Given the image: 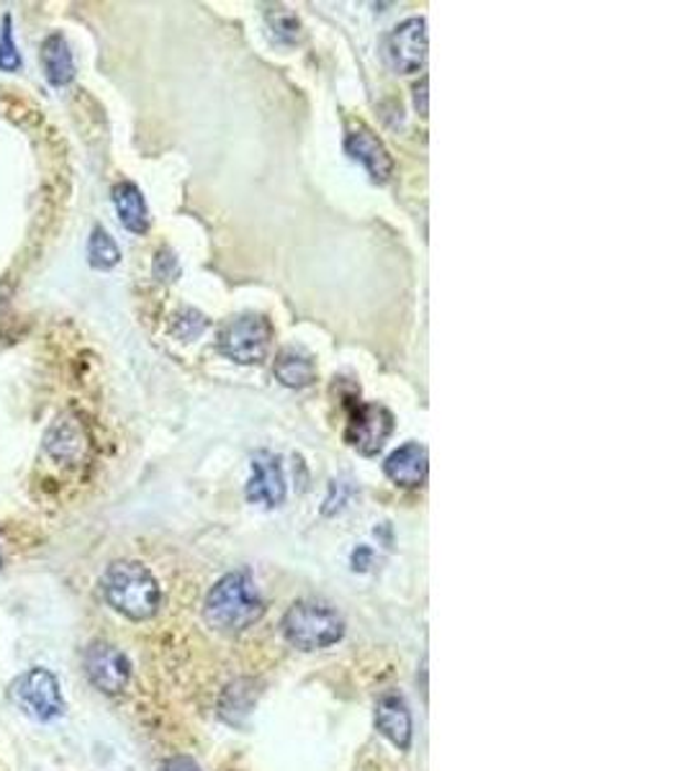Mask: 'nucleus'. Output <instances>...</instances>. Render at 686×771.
Here are the masks:
<instances>
[{
    "label": "nucleus",
    "mask_w": 686,
    "mask_h": 771,
    "mask_svg": "<svg viewBox=\"0 0 686 771\" xmlns=\"http://www.w3.org/2000/svg\"><path fill=\"white\" fill-rule=\"evenodd\" d=\"M106 602L134 623H145L160 610L162 592L152 571L137 561H116L106 569L104 581Z\"/></svg>",
    "instance_id": "1"
},
{
    "label": "nucleus",
    "mask_w": 686,
    "mask_h": 771,
    "mask_svg": "<svg viewBox=\"0 0 686 771\" xmlns=\"http://www.w3.org/2000/svg\"><path fill=\"white\" fill-rule=\"evenodd\" d=\"M263 612L265 604L247 573H226L203 604V617L219 633L247 631L263 617Z\"/></svg>",
    "instance_id": "2"
},
{
    "label": "nucleus",
    "mask_w": 686,
    "mask_h": 771,
    "mask_svg": "<svg viewBox=\"0 0 686 771\" xmlns=\"http://www.w3.org/2000/svg\"><path fill=\"white\" fill-rule=\"evenodd\" d=\"M286 641L302 651H321L340 643L345 635V620L340 612L319 600H302L283 617Z\"/></svg>",
    "instance_id": "3"
},
{
    "label": "nucleus",
    "mask_w": 686,
    "mask_h": 771,
    "mask_svg": "<svg viewBox=\"0 0 686 771\" xmlns=\"http://www.w3.org/2000/svg\"><path fill=\"white\" fill-rule=\"evenodd\" d=\"M8 699L15 710L36 722H52L65 712V697L57 676L39 666L15 676L8 687Z\"/></svg>",
    "instance_id": "4"
},
{
    "label": "nucleus",
    "mask_w": 686,
    "mask_h": 771,
    "mask_svg": "<svg viewBox=\"0 0 686 771\" xmlns=\"http://www.w3.org/2000/svg\"><path fill=\"white\" fill-rule=\"evenodd\" d=\"M271 321L260 314H244V317H236L229 321L219 335V348L226 358L236 360V363L250 366L260 363L265 358L267 348H271Z\"/></svg>",
    "instance_id": "5"
},
{
    "label": "nucleus",
    "mask_w": 686,
    "mask_h": 771,
    "mask_svg": "<svg viewBox=\"0 0 686 771\" xmlns=\"http://www.w3.org/2000/svg\"><path fill=\"white\" fill-rule=\"evenodd\" d=\"M83 666L93 687L104 691V695H122V691L129 687L131 661L126 658L124 651H118L112 643H91L88 648H85Z\"/></svg>",
    "instance_id": "6"
},
{
    "label": "nucleus",
    "mask_w": 686,
    "mask_h": 771,
    "mask_svg": "<svg viewBox=\"0 0 686 771\" xmlns=\"http://www.w3.org/2000/svg\"><path fill=\"white\" fill-rule=\"evenodd\" d=\"M91 447L93 445L88 427H85V422L73 412L60 414L44 435L46 455L70 468L83 466V463L91 458Z\"/></svg>",
    "instance_id": "7"
},
{
    "label": "nucleus",
    "mask_w": 686,
    "mask_h": 771,
    "mask_svg": "<svg viewBox=\"0 0 686 771\" xmlns=\"http://www.w3.org/2000/svg\"><path fill=\"white\" fill-rule=\"evenodd\" d=\"M393 430V416L386 406L355 401L347 422V443L362 455H376Z\"/></svg>",
    "instance_id": "8"
},
{
    "label": "nucleus",
    "mask_w": 686,
    "mask_h": 771,
    "mask_svg": "<svg viewBox=\"0 0 686 771\" xmlns=\"http://www.w3.org/2000/svg\"><path fill=\"white\" fill-rule=\"evenodd\" d=\"M386 60L397 73H420L428 62V23L407 19L386 39Z\"/></svg>",
    "instance_id": "9"
},
{
    "label": "nucleus",
    "mask_w": 686,
    "mask_h": 771,
    "mask_svg": "<svg viewBox=\"0 0 686 771\" xmlns=\"http://www.w3.org/2000/svg\"><path fill=\"white\" fill-rule=\"evenodd\" d=\"M247 499L252 505H263L267 509L281 507L286 501V476H283L278 455L263 451L252 458Z\"/></svg>",
    "instance_id": "10"
},
{
    "label": "nucleus",
    "mask_w": 686,
    "mask_h": 771,
    "mask_svg": "<svg viewBox=\"0 0 686 771\" xmlns=\"http://www.w3.org/2000/svg\"><path fill=\"white\" fill-rule=\"evenodd\" d=\"M345 149H347V155L352 157V160H358L362 168L370 172V178L378 180V183H383V180L391 178L393 160H391L389 149L383 147V141L378 139L376 134L366 127V124H358V127L347 134Z\"/></svg>",
    "instance_id": "11"
},
{
    "label": "nucleus",
    "mask_w": 686,
    "mask_h": 771,
    "mask_svg": "<svg viewBox=\"0 0 686 771\" xmlns=\"http://www.w3.org/2000/svg\"><path fill=\"white\" fill-rule=\"evenodd\" d=\"M376 728L378 733L397 746L399 751H407L412 746V712L399 695H383L376 705Z\"/></svg>",
    "instance_id": "12"
},
{
    "label": "nucleus",
    "mask_w": 686,
    "mask_h": 771,
    "mask_svg": "<svg viewBox=\"0 0 686 771\" xmlns=\"http://www.w3.org/2000/svg\"><path fill=\"white\" fill-rule=\"evenodd\" d=\"M383 468L393 484L414 489L428 478V451L420 443H407L389 455Z\"/></svg>",
    "instance_id": "13"
},
{
    "label": "nucleus",
    "mask_w": 686,
    "mask_h": 771,
    "mask_svg": "<svg viewBox=\"0 0 686 771\" xmlns=\"http://www.w3.org/2000/svg\"><path fill=\"white\" fill-rule=\"evenodd\" d=\"M39 62H42L44 77L54 85V88H62V85L73 83L75 60H73V52H70L67 39L62 34H50L44 39L42 50H39Z\"/></svg>",
    "instance_id": "14"
},
{
    "label": "nucleus",
    "mask_w": 686,
    "mask_h": 771,
    "mask_svg": "<svg viewBox=\"0 0 686 771\" xmlns=\"http://www.w3.org/2000/svg\"><path fill=\"white\" fill-rule=\"evenodd\" d=\"M114 207L122 224L134 234H145L149 230V211L145 196L134 183L114 186Z\"/></svg>",
    "instance_id": "15"
},
{
    "label": "nucleus",
    "mask_w": 686,
    "mask_h": 771,
    "mask_svg": "<svg viewBox=\"0 0 686 771\" xmlns=\"http://www.w3.org/2000/svg\"><path fill=\"white\" fill-rule=\"evenodd\" d=\"M273 373L275 379L283 385H291V389H304V385H309L317 379V368H314L312 358L298 350H283L281 356L275 358Z\"/></svg>",
    "instance_id": "16"
},
{
    "label": "nucleus",
    "mask_w": 686,
    "mask_h": 771,
    "mask_svg": "<svg viewBox=\"0 0 686 771\" xmlns=\"http://www.w3.org/2000/svg\"><path fill=\"white\" fill-rule=\"evenodd\" d=\"M255 684L250 679H240L234 684H229L222 703H219V712L229 722V726H242V720L252 712V705H255L257 691L252 689Z\"/></svg>",
    "instance_id": "17"
},
{
    "label": "nucleus",
    "mask_w": 686,
    "mask_h": 771,
    "mask_svg": "<svg viewBox=\"0 0 686 771\" xmlns=\"http://www.w3.org/2000/svg\"><path fill=\"white\" fill-rule=\"evenodd\" d=\"M118 260H122V253H118L114 237L104 226H96L88 242V263L96 267V271H112V267L118 265Z\"/></svg>",
    "instance_id": "18"
},
{
    "label": "nucleus",
    "mask_w": 686,
    "mask_h": 771,
    "mask_svg": "<svg viewBox=\"0 0 686 771\" xmlns=\"http://www.w3.org/2000/svg\"><path fill=\"white\" fill-rule=\"evenodd\" d=\"M23 65L19 46L13 42V29H11V15H3V27H0V70L3 73H19Z\"/></svg>",
    "instance_id": "19"
},
{
    "label": "nucleus",
    "mask_w": 686,
    "mask_h": 771,
    "mask_svg": "<svg viewBox=\"0 0 686 771\" xmlns=\"http://www.w3.org/2000/svg\"><path fill=\"white\" fill-rule=\"evenodd\" d=\"M203 329H207V319L201 317L199 311H193V309H186V311H180L176 321H172V332H176L180 340H196Z\"/></svg>",
    "instance_id": "20"
},
{
    "label": "nucleus",
    "mask_w": 686,
    "mask_h": 771,
    "mask_svg": "<svg viewBox=\"0 0 686 771\" xmlns=\"http://www.w3.org/2000/svg\"><path fill=\"white\" fill-rule=\"evenodd\" d=\"M271 23L275 29V36L283 39V42H296V39L302 36V23H298L296 15H291L288 11L271 13Z\"/></svg>",
    "instance_id": "21"
},
{
    "label": "nucleus",
    "mask_w": 686,
    "mask_h": 771,
    "mask_svg": "<svg viewBox=\"0 0 686 771\" xmlns=\"http://www.w3.org/2000/svg\"><path fill=\"white\" fill-rule=\"evenodd\" d=\"M155 273L160 275L162 281H170V278H176L178 275V260L172 253H168V250H162L160 255H157V263H155Z\"/></svg>",
    "instance_id": "22"
},
{
    "label": "nucleus",
    "mask_w": 686,
    "mask_h": 771,
    "mask_svg": "<svg viewBox=\"0 0 686 771\" xmlns=\"http://www.w3.org/2000/svg\"><path fill=\"white\" fill-rule=\"evenodd\" d=\"M162 771H201L191 757H172L162 764Z\"/></svg>",
    "instance_id": "23"
},
{
    "label": "nucleus",
    "mask_w": 686,
    "mask_h": 771,
    "mask_svg": "<svg viewBox=\"0 0 686 771\" xmlns=\"http://www.w3.org/2000/svg\"><path fill=\"white\" fill-rule=\"evenodd\" d=\"M414 104L420 108L422 116H428V77H422V83L414 88Z\"/></svg>",
    "instance_id": "24"
},
{
    "label": "nucleus",
    "mask_w": 686,
    "mask_h": 771,
    "mask_svg": "<svg viewBox=\"0 0 686 771\" xmlns=\"http://www.w3.org/2000/svg\"><path fill=\"white\" fill-rule=\"evenodd\" d=\"M0 566H3V550H0Z\"/></svg>",
    "instance_id": "25"
}]
</instances>
